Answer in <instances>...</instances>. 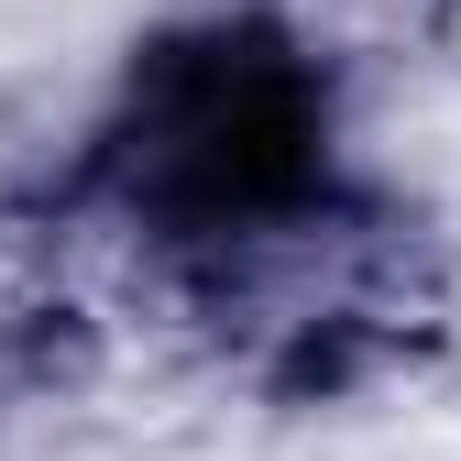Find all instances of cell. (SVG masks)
Listing matches in <instances>:
<instances>
[{
	"label": "cell",
	"instance_id": "1",
	"mask_svg": "<svg viewBox=\"0 0 461 461\" xmlns=\"http://www.w3.org/2000/svg\"><path fill=\"white\" fill-rule=\"evenodd\" d=\"M132 198L165 220H264L319 176V77L275 33H198L165 44L132 110Z\"/></svg>",
	"mask_w": 461,
	"mask_h": 461
}]
</instances>
